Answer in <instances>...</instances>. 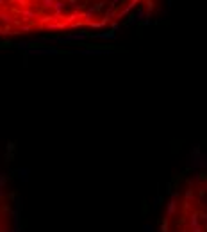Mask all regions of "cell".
<instances>
[{
  "label": "cell",
  "mask_w": 207,
  "mask_h": 232,
  "mask_svg": "<svg viewBox=\"0 0 207 232\" xmlns=\"http://www.w3.org/2000/svg\"><path fill=\"white\" fill-rule=\"evenodd\" d=\"M29 54H32V56H39V54H57V50L55 48H50V46H47V48H32V50H29Z\"/></svg>",
  "instance_id": "obj_1"
},
{
  "label": "cell",
  "mask_w": 207,
  "mask_h": 232,
  "mask_svg": "<svg viewBox=\"0 0 207 232\" xmlns=\"http://www.w3.org/2000/svg\"><path fill=\"white\" fill-rule=\"evenodd\" d=\"M18 177L23 179V180H27V170H18Z\"/></svg>",
  "instance_id": "obj_2"
}]
</instances>
